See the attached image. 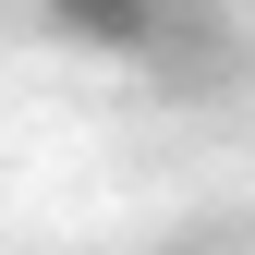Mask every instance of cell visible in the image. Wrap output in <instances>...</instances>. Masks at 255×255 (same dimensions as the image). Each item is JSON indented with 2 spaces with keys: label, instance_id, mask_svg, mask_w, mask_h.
<instances>
[{
  "label": "cell",
  "instance_id": "6da1fadb",
  "mask_svg": "<svg viewBox=\"0 0 255 255\" xmlns=\"http://www.w3.org/2000/svg\"><path fill=\"white\" fill-rule=\"evenodd\" d=\"M49 24L73 49H146L158 37V0H49Z\"/></svg>",
  "mask_w": 255,
  "mask_h": 255
}]
</instances>
